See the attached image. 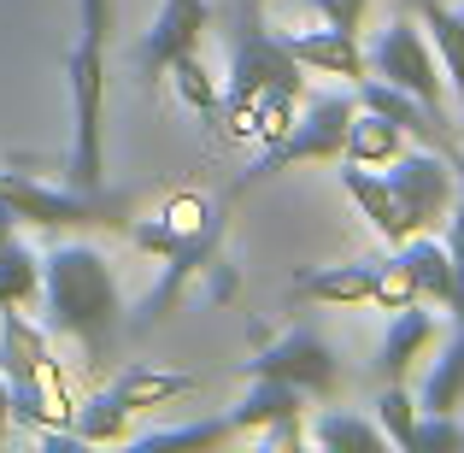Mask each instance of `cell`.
<instances>
[{"label":"cell","mask_w":464,"mask_h":453,"mask_svg":"<svg viewBox=\"0 0 464 453\" xmlns=\"http://www.w3.org/2000/svg\"><path fill=\"white\" fill-rule=\"evenodd\" d=\"M312 436H317V448H335V453H382L388 448V436L376 424L353 419V412H324Z\"/></svg>","instance_id":"24"},{"label":"cell","mask_w":464,"mask_h":453,"mask_svg":"<svg viewBox=\"0 0 464 453\" xmlns=\"http://www.w3.org/2000/svg\"><path fill=\"white\" fill-rule=\"evenodd\" d=\"M459 448H464V424L453 412H423L406 453H459Z\"/></svg>","instance_id":"26"},{"label":"cell","mask_w":464,"mask_h":453,"mask_svg":"<svg viewBox=\"0 0 464 453\" xmlns=\"http://www.w3.org/2000/svg\"><path fill=\"white\" fill-rule=\"evenodd\" d=\"M112 395L124 400L130 412H148V407H165V400L194 395V377H182V371H153V365H130V371L112 383Z\"/></svg>","instance_id":"20"},{"label":"cell","mask_w":464,"mask_h":453,"mask_svg":"<svg viewBox=\"0 0 464 453\" xmlns=\"http://www.w3.org/2000/svg\"><path fill=\"white\" fill-rule=\"evenodd\" d=\"M130 419H136V412H130L124 400L112 395V389H101V395H89V400H82V412H71V436H77L82 448L130 442Z\"/></svg>","instance_id":"19"},{"label":"cell","mask_w":464,"mask_h":453,"mask_svg":"<svg viewBox=\"0 0 464 453\" xmlns=\"http://www.w3.org/2000/svg\"><path fill=\"white\" fill-rule=\"evenodd\" d=\"M353 113H359L353 94H317V101H306V113H295V124H288L283 136L265 142V153L247 165V177H241L236 189H253V182L276 177V171H288V165H306V159H341Z\"/></svg>","instance_id":"6"},{"label":"cell","mask_w":464,"mask_h":453,"mask_svg":"<svg viewBox=\"0 0 464 453\" xmlns=\"http://www.w3.org/2000/svg\"><path fill=\"white\" fill-rule=\"evenodd\" d=\"M312 6L329 18V30H347V35H359V24H364V6H371V0H312Z\"/></svg>","instance_id":"30"},{"label":"cell","mask_w":464,"mask_h":453,"mask_svg":"<svg viewBox=\"0 0 464 453\" xmlns=\"http://www.w3.org/2000/svg\"><path fill=\"white\" fill-rule=\"evenodd\" d=\"M236 436V419H200V424H177V430H153L141 436V453H194V448H218Z\"/></svg>","instance_id":"23"},{"label":"cell","mask_w":464,"mask_h":453,"mask_svg":"<svg viewBox=\"0 0 464 453\" xmlns=\"http://www.w3.org/2000/svg\"><path fill=\"white\" fill-rule=\"evenodd\" d=\"M0 377H6V395H12V424L71 430V407L59 395L47 336L24 318V306H0Z\"/></svg>","instance_id":"4"},{"label":"cell","mask_w":464,"mask_h":453,"mask_svg":"<svg viewBox=\"0 0 464 453\" xmlns=\"http://www.w3.org/2000/svg\"><path fill=\"white\" fill-rule=\"evenodd\" d=\"M42 306H47V330H59L82 348V365L101 371L112 359L118 336H124V295H118V277L101 248L53 241L42 253Z\"/></svg>","instance_id":"2"},{"label":"cell","mask_w":464,"mask_h":453,"mask_svg":"<svg viewBox=\"0 0 464 453\" xmlns=\"http://www.w3.org/2000/svg\"><path fill=\"white\" fill-rule=\"evenodd\" d=\"M224 230H229V201H206V194H177V201H165L159 218H136V224H124V236L165 265L159 283H153V295L141 300V318L130 330L159 324V318L170 312V300L188 289L194 271H212L218 248H224Z\"/></svg>","instance_id":"3"},{"label":"cell","mask_w":464,"mask_h":453,"mask_svg":"<svg viewBox=\"0 0 464 453\" xmlns=\"http://www.w3.org/2000/svg\"><path fill=\"white\" fill-rule=\"evenodd\" d=\"M6 424H12V395H6V377H0V436H6Z\"/></svg>","instance_id":"32"},{"label":"cell","mask_w":464,"mask_h":453,"mask_svg":"<svg viewBox=\"0 0 464 453\" xmlns=\"http://www.w3.org/2000/svg\"><path fill=\"white\" fill-rule=\"evenodd\" d=\"M447 260H453V300H447V312H453V324H464V194L447 212Z\"/></svg>","instance_id":"27"},{"label":"cell","mask_w":464,"mask_h":453,"mask_svg":"<svg viewBox=\"0 0 464 453\" xmlns=\"http://www.w3.org/2000/svg\"><path fill=\"white\" fill-rule=\"evenodd\" d=\"M306 94V65L283 47V35L259 24V0H241L229 30V89L224 124L241 142H276L295 124V101Z\"/></svg>","instance_id":"1"},{"label":"cell","mask_w":464,"mask_h":453,"mask_svg":"<svg viewBox=\"0 0 464 453\" xmlns=\"http://www.w3.org/2000/svg\"><path fill=\"white\" fill-rule=\"evenodd\" d=\"M430 336H435V312H423V300L394 306V324H388L382 348H376V371H382L388 383H400V377L411 371V359L430 348Z\"/></svg>","instance_id":"14"},{"label":"cell","mask_w":464,"mask_h":453,"mask_svg":"<svg viewBox=\"0 0 464 453\" xmlns=\"http://www.w3.org/2000/svg\"><path fill=\"white\" fill-rule=\"evenodd\" d=\"M212 30V6H206V0H165V6H159V18L148 24V30H141V42H136V77L153 83L165 77V65L170 59H182V54H194V47H200V35Z\"/></svg>","instance_id":"10"},{"label":"cell","mask_w":464,"mask_h":453,"mask_svg":"<svg viewBox=\"0 0 464 453\" xmlns=\"http://www.w3.org/2000/svg\"><path fill=\"white\" fill-rule=\"evenodd\" d=\"M347 159H359V165H394L400 153H406V130L394 124V118H382V113H353V124H347V148H341Z\"/></svg>","instance_id":"18"},{"label":"cell","mask_w":464,"mask_h":453,"mask_svg":"<svg viewBox=\"0 0 464 453\" xmlns=\"http://www.w3.org/2000/svg\"><path fill=\"white\" fill-rule=\"evenodd\" d=\"M12 230H18V218H12V206L0 201V248H6V241H12Z\"/></svg>","instance_id":"31"},{"label":"cell","mask_w":464,"mask_h":453,"mask_svg":"<svg viewBox=\"0 0 464 453\" xmlns=\"http://www.w3.org/2000/svg\"><path fill=\"white\" fill-rule=\"evenodd\" d=\"M376 306H388V312H394V306H411L418 300V289H411V271L406 265H400V253L388 265H376V295H371Z\"/></svg>","instance_id":"29"},{"label":"cell","mask_w":464,"mask_h":453,"mask_svg":"<svg viewBox=\"0 0 464 453\" xmlns=\"http://www.w3.org/2000/svg\"><path fill=\"white\" fill-rule=\"evenodd\" d=\"M283 47L306 71H324V77H347V83L364 77V47L347 30H283Z\"/></svg>","instance_id":"12"},{"label":"cell","mask_w":464,"mask_h":453,"mask_svg":"<svg viewBox=\"0 0 464 453\" xmlns=\"http://www.w3.org/2000/svg\"><path fill=\"white\" fill-rule=\"evenodd\" d=\"M371 77L394 83V89H406L418 106H430L435 118H447V71H441V59H435L423 24L400 18L376 35L371 42Z\"/></svg>","instance_id":"7"},{"label":"cell","mask_w":464,"mask_h":453,"mask_svg":"<svg viewBox=\"0 0 464 453\" xmlns=\"http://www.w3.org/2000/svg\"><path fill=\"white\" fill-rule=\"evenodd\" d=\"M382 177H388V189H394L400 212H406L411 236L447 224V212H453V201H459V177H453V165H447V153L411 148V153H400Z\"/></svg>","instance_id":"8"},{"label":"cell","mask_w":464,"mask_h":453,"mask_svg":"<svg viewBox=\"0 0 464 453\" xmlns=\"http://www.w3.org/2000/svg\"><path fill=\"white\" fill-rule=\"evenodd\" d=\"M459 400H464V324H453V341H447V353L435 359V371L423 377L418 412H459Z\"/></svg>","instance_id":"21"},{"label":"cell","mask_w":464,"mask_h":453,"mask_svg":"<svg viewBox=\"0 0 464 453\" xmlns=\"http://www.w3.org/2000/svg\"><path fill=\"white\" fill-rule=\"evenodd\" d=\"M376 412H382V430H388V442H394V448H411V430H418V412H411V395H406V389H382Z\"/></svg>","instance_id":"28"},{"label":"cell","mask_w":464,"mask_h":453,"mask_svg":"<svg viewBox=\"0 0 464 453\" xmlns=\"http://www.w3.org/2000/svg\"><path fill=\"white\" fill-rule=\"evenodd\" d=\"M165 77H177V94L194 106V113H218V83H212V71H206L194 54L170 59V65H165Z\"/></svg>","instance_id":"25"},{"label":"cell","mask_w":464,"mask_h":453,"mask_svg":"<svg viewBox=\"0 0 464 453\" xmlns=\"http://www.w3.org/2000/svg\"><path fill=\"white\" fill-rule=\"evenodd\" d=\"M0 201L12 206L18 224H35V230H124L130 224V201L112 189H47V182L24 177V171H6L0 165Z\"/></svg>","instance_id":"5"},{"label":"cell","mask_w":464,"mask_h":453,"mask_svg":"<svg viewBox=\"0 0 464 453\" xmlns=\"http://www.w3.org/2000/svg\"><path fill=\"white\" fill-rule=\"evenodd\" d=\"M247 377H276V383H295L300 395H329V389L341 383V365H335V353H329V341L317 336V330L295 324L283 341H271L259 359H247Z\"/></svg>","instance_id":"9"},{"label":"cell","mask_w":464,"mask_h":453,"mask_svg":"<svg viewBox=\"0 0 464 453\" xmlns=\"http://www.w3.org/2000/svg\"><path fill=\"white\" fill-rule=\"evenodd\" d=\"M459 12H464V0H459Z\"/></svg>","instance_id":"34"},{"label":"cell","mask_w":464,"mask_h":453,"mask_svg":"<svg viewBox=\"0 0 464 453\" xmlns=\"http://www.w3.org/2000/svg\"><path fill=\"white\" fill-rule=\"evenodd\" d=\"M259 6H265V0H259Z\"/></svg>","instance_id":"35"},{"label":"cell","mask_w":464,"mask_h":453,"mask_svg":"<svg viewBox=\"0 0 464 453\" xmlns=\"http://www.w3.org/2000/svg\"><path fill=\"white\" fill-rule=\"evenodd\" d=\"M400 265L411 271V289H418V300H435V306L453 300V260H447L441 241H430V236L418 230L411 241H400Z\"/></svg>","instance_id":"17"},{"label":"cell","mask_w":464,"mask_h":453,"mask_svg":"<svg viewBox=\"0 0 464 453\" xmlns=\"http://www.w3.org/2000/svg\"><path fill=\"white\" fill-rule=\"evenodd\" d=\"M411 6H418L423 35H430V47H435V59H441L447 83L459 89V113H464V12L459 6H441V0H411ZM459 136H464V124H459Z\"/></svg>","instance_id":"16"},{"label":"cell","mask_w":464,"mask_h":453,"mask_svg":"<svg viewBox=\"0 0 464 453\" xmlns=\"http://www.w3.org/2000/svg\"><path fill=\"white\" fill-rule=\"evenodd\" d=\"M447 165H453V177H459V194H464V148H459L453 159H447Z\"/></svg>","instance_id":"33"},{"label":"cell","mask_w":464,"mask_h":453,"mask_svg":"<svg viewBox=\"0 0 464 453\" xmlns=\"http://www.w3.org/2000/svg\"><path fill=\"white\" fill-rule=\"evenodd\" d=\"M376 295V260L364 265H317L295 277V300H329V306H359Z\"/></svg>","instance_id":"15"},{"label":"cell","mask_w":464,"mask_h":453,"mask_svg":"<svg viewBox=\"0 0 464 453\" xmlns=\"http://www.w3.org/2000/svg\"><path fill=\"white\" fill-rule=\"evenodd\" d=\"M341 189L353 194V206H359L364 218L376 224V236L382 241H411V224H406V212H400V201H394V189H388V177L376 165H359V159H347V171H341Z\"/></svg>","instance_id":"13"},{"label":"cell","mask_w":464,"mask_h":453,"mask_svg":"<svg viewBox=\"0 0 464 453\" xmlns=\"http://www.w3.org/2000/svg\"><path fill=\"white\" fill-rule=\"evenodd\" d=\"M42 300V260L18 236L0 248V306H35Z\"/></svg>","instance_id":"22"},{"label":"cell","mask_w":464,"mask_h":453,"mask_svg":"<svg viewBox=\"0 0 464 453\" xmlns=\"http://www.w3.org/2000/svg\"><path fill=\"white\" fill-rule=\"evenodd\" d=\"M300 407H306V395H300L295 383L253 377L247 400H241L229 419H236V436H241V430H259L271 448H300Z\"/></svg>","instance_id":"11"}]
</instances>
